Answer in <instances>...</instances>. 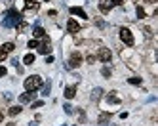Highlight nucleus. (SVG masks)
Masks as SVG:
<instances>
[{"mask_svg": "<svg viewBox=\"0 0 158 126\" xmlns=\"http://www.w3.org/2000/svg\"><path fill=\"white\" fill-rule=\"evenodd\" d=\"M19 23H21V14H19L17 10L12 8V10H10L8 14H6V17L2 19V27L10 29V27H17Z\"/></svg>", "mask_w": 158, "mask_h": 126, "instance_id": "f257e3e1", "label": "nucleus"}, {"mask_svg": "<svg viewBox=\"0 0 158 126\" xmlns=\"http://www.w3.org/2000/svg\"><path fill=\"white\" fill-rule=\"evenodd\" d=\"M42 84H44V82H42V78H40L38 75H31L29 78H25V90H27V92H35V90H38Z\"/></svg>", "mask_w": 158, "mask_h": 126, "instance_id": "f03ea898", "label": "nucleus"}, {"mask_svg": "<svg viewBox=\"0 0 158 126\" xmlns=\"http://www.w3.org/2000/svg\"><path fill=\"white\" fill-rule=\"evenodd\" d=\"M120 38H122V42H124V44L133 46V34H131V31H130V29L122 27V29H120Z\"/></svg>", "mask_w": 158, "mask_h": 126, "instance_id": "7ed1b4c3", "label": "nucleus"}, {"mask_svg": "<svg viewBox=\"0 0 158 126\" xmlns=\"http://www.w3.org/2000/svg\"><path fill=\"white\" fill-rule=\"evenodd\" d=\"M97 57L103 63H109L110 59H112V54H110V50L109 48H99V52H97Z\"/></svg>", "mask_w": 158, "mask_h": 126, "instance_id": "20e7f679", "label": "nucleus"}, {"mask_svg": "<svg viewBox=\"0 0 158 126\" xmlns=\"http://www.w3.org/2000/svg\"><path fill=\"white\" fill-rule=\"evenodd\" d=\"M80 63H82V55L78 54V52H74V54L71 55V59H69V63H67V67H69V69H74V67H78V65H80Z\"/></svg>", "mask_w": 158, "mask_h": 126, "instance_id": "39448f33", "label": "nucleus"}, {"mask_svg": "<svg viewBox=\"0 0 158 126\" xmlns=\"http://www.w3.org/2000/svg\"><path fill=\"white\" fill-rule=\"evenodd\" d=\"M38 52L40 54H50L52 52V48H50V38L48 37H44V42L38 44Z\"/></svg>", "mask_w": 158, "mask_h": 126, "instance_id": "423d86ee", "label": "nucleus"}, {"mask_svg": "<svg viewBox=\"0 0 158 126\" xmlns=\"http://www.w3.org/2000/svg\"><path fill=\"white\" fill-rule=\"evenodd\" d=\"M118 4H122V0H114V2H101V4H99V10L107 14V11H109L112 6H118Z\"/></svg>", "mask_w": 158, "mask_h": 126, "instance_id": "0eeeda50", "label": "nucleus"}, {"mask_svg": "<svg viewBox=\"0 0 158 126\" xmlns=\"http://www.w3.org/2000/svg\"><path fill=\"white\" fill-rule=\"evenodd\" d=\"M35 92H25V94H21L19 96V103H29V101H32L35 99Z\"/></svg>", "mask_w": 158, "mask_h": 126, "instance_id": "6e6552de", "label": "nucleus"}, {"mask_svg": "<svg viewBox=\"0 0 158 126\" xmlns=\"http://www.w3.org/2000/svg\"><path fill=\"white\" fill-rule=\"evenodd\" d=\"M67 29H69V33H78L80 31V25H78L74 19H69L67 21Z\"/></svg>", "mask_w": 158, "mask_h": 126, "instance_id": "1a4fd4ad", "label": "nucleus"}, {"mask_svg": "<svg viewBox=\"0 0 158 126\" xmlns=\"http://www.w3.org/2000/svg\"><path fill=\"white\" fill-rule=\"evenodd\" d=\"M71 14H74V15H80L82 19H88V15H86V11H84L82 8H76V6H73V8H71Z\"/></svg>", "mask_w": 158, "mask_h": 126, "instance_id": "9d476101", "label": "nucleus"}, {"mask_svg": "<svg viewBox=\"0 0 158 126\" xmlns=\"http://www.w3.org/2000/svg\"><path fill=\"white\" fill-rule=\"evenodd\" d=\"M25 6H27V10H32V11H36L40 8V4L36 0H25Z\"/></svg>", "mask_w": 158, "mask_h": 126, "instance_id": "9b49d317", "label": "nucleus"}, {"mask_svg": "<svg viewBox=\"0 0 158 126\" xmlns=\"http://www.w3.org/2000/svg\"><path fill=\"white\" fill-rule=\"evenodd\" d=\"M74 94H76V88H74V86H67V88H65V98H67V99H73Z\"/></svg>", "mask_w": 158, "mask_h": 126, "instance_id": "f8f14e48", "label": "nucleus"}, {"mask_svg": "<svg viewBox=\"0 0 158 126\" xmlns=\"http://www.w3.org/2000/svg\"><path fill=\"white\" fill-rule=\"evenodd\" d=\"M23 63H25V65H32V63H35V54H27V55L23 57Z\"/></svg>", "mask_w": 158, "mask_h": 126, "instance_id": "ddd939ff", "label": "nucleus"}, {"mask_svg": "<svg viewBox=\"0 0 158 126\" xmlns=\"http://www.w3.org/2000/svg\"><path fill=\"white\" fill-rule=\"evenodd\" d=\"M35 37L36 38H44L46 37V31H44L42 27H35Z\"/></svg>", "mask_w": 158, "mask_h": 126, "instance_id": "4468645a", "label": "nucleus"}, {"mask_svg": "<svg viewBox=\"0 0 158 126\" xmlns=\"http://www.w3.org/2000/svg\"><path fill=\"white\" fill-rule=\"evenodd\" d=\"M101 94H103V90H101V88H95V90H94V94H92V99L97 101V99L101 98Z\"/></svg>", "mask_w": 158, "mask_h": 126, "instance_id": "2eb2a0df", "label": "nucleus"}, {"mask_svg": "<svg viewBox=\"0 0 158 126\" xmlns=\"http://www.w3.org/2000/svg\"><path fill=\"white\" fill-rule=\"evenodd\" d=\"M10 115H12V117H15V115H19L21 113V107L19 105H14V107H10V111H8Z\"/></svg>", "mask_w": 158, "mask_h": 126, "instance_id": "dca6fc26", "label": "nucleus"}, {"mask_svg": "<svg viewBox=\"0 0 158 126\" xmlns=\"http://www.w3.org/2000/svg\"><path fill=\"white\" fill-rule=\"evenodd\" d=\"M14 48H15V46H14V44H12V42H6V44H4V46H2V50H6V52H8V54H10V52H14Z\"/></svg>", "mask_w": 158, "mask_h": 126, "instance_id": "f3484780", "label": "nucleus"}, {"mask_svg": "<svg viewBox=\"0 0 158 126\" xmlns=\"http://www.w3.org/2000/svg\"><path fill=\"white\" fill-rule=\"evenodd\" d=\"M50 90H52V82H46V84H44V88H42V94H44V96H48V94H50Z\"/></svg>", "mask_w": 158, "mask_h": 126, "instance_id": "a211bd4d", "label": "nucleus"}, {"mask_svg": "<svg viewBox=\"0 0 158 126\" xmlns=\"http://www.w3.org/2000/svg\"><path fill=\"white\" fill-rule=\"evenodd\" d=\"M109 119H110V115H109V113H103V115H101V117H99V122L103 124V122H107Z\"/></svg>", "mask_w": 158, "mask_h": 126, "instance_id": "6ab92c4d", "label": "nucleus"}, {"mask_svg": "<svg viewBox=\"0 0 158 126\" xmlns=\"http://www.w3.org/2000/svg\"><path fill=\"white\" fill-rule=\"evenodd\" d=\"M131 84H141V78H137V76H131V78H128Z\"/></svg>", "mask_w": 158, "mask_h": 126, "instance_id": "aec40b11", "label": "nucleus"}, {"mask_svg": "<svg viewBox=\"0 0 158 126\" xmlns=\"http://www.w3.org/2000/svg\"><path fill=\"white\" fill-rule=\"evenodd\" d=\"M137 17H141V19L145 17V10H143L141 6H137Z\"/></svg>", "mask_w": 158, "mask_h": 126, "instance_id": "412c9836", "label": "nucleus"}, {"mask_svg": "<svg viewBox=\"0 0 158 126\" xmlns=\"http://www.w3.org/2000/svg\"><path fill=\"white\" fill-rule=\"evenodd\" d=\"M63 109H65V113H67V115H71V113H73V107L69 105V103H65V107H63Z\"/></svg>", "mask_w": 158, "mask_h": 126, "instance_id": "4be33fe9", "label": "nucleus"}, {"mask_svg": "<svg viewBox=\"0 0 158 126\" xmlns=\"http://www.w3.org/2000/svg\"><path fill=\"white\" fill-rule=\"evenodd\" d=\"M25 29H27V25H25V23H23V21H21V23H19V25H17V31L21 33V31H25Z\"/></svg>", "mask_w": 158, "mask_h": 126, "instance_id": "5701e85b", "label": "nucleus"}, {"mask_svg": "<svg viewBox=\"0 0 158 126\" xmlns=\"http://www.w3.org/2000/svg\"><path fill=\"white\" fill-rule=\"evenodd\" d=\"M29 48H38V42L36 40H31L29 42Z\"/></svg>", "mask_w": 158, "mask_h": 126, "instance_id": "b1692460", "label": "nucleus"}, {"mask_svg": "<svg viewBox=\"0 0 158 126\" xmlns=\"http://www.w3.org/2000/svg\"><path fill=\"white\" fill-rule=\"evenodd\" d=\"M6 55H8V52H6V50H2V48H0V61H2V59H4Z\"/></svg>", "mask_w": 158, "mask_h": 126, "instance_id": "393cba45", "label": "nucleus"}, {"mask_svg": "<svg viewBox=\"0 0 158 126\" xmlns=\"http://www.w3.org/2000/svg\"><path fill=\"white\" fill-rule=\"evenodd\" d=\"M109 101H110V103H118V98H116V96H109Z\"/></svg>", "mask_w": 158, "mask_h": 126, "instance_id": "a878e982", "label": "nucleus"}, {"mask_svg": "<svg viewBox=\"0 0 158 126\" xmlns=\"http://www.w3.org/2000/svg\"><path fill=\"white\" fill-rule=\"evenodd\" d=\"M42 105H44V101H35V103H32V107H35V109L36 107H42Z\"/></svg>", "mask_w": 158, "mask_h": 126, "instance_id": "bb28decb", "label": "nucleus"}, {"mask_svg": "<svg viewBox=\"0 0 158 126\" xmlns=\"http://www.w3.org/2000/svg\"><path fill=\"white\" fill-rule=\"evenodd\" d=\"M0 76H6V67L0 65Z\"/></svg>", "mask_w": 158, "mask_h": 126, "instance_id": "cd10ccee", "label": "nucleus"}, {"mask_svg": "<svg viewBox=\"0 0 158 126\" xmlns=\"http://www.w3.org/2000/svg\"><path fill=\"white\" fill-rule=\"evenodd\" d=\"M46 63H53V55H48L46 57Z\"/></svg>", "mask_w": 158, "mask_h": 126, "instance_id": "c85d7f7f", "label": "nucleus"}, {"mask_svg": "<svg viewBox=\"0 0 158 126\" xmlns=\"http://www.w3.org/2000/svg\"><path fill=\"white\" fill-rule=\"evenodd\" d=\"M29 126H38V124H36V122H31V124H29Z\"/></svg>", "mask_w": 158, "mask_h": 126, "instance_id": "c756f323", "label": "nucleus"}, {"mask_svg": "<svg viewBox=\"0 0 158 126\" xmlns=\"http://www.w3.org/2000/svg\"><path fill=\"white\" fill-rule=\"evenodd\" d=\"M2 119H4V115H2V113H0V122H2Z\"/></svg>", "mask_w": 158, "mask_h": 126, "instance_id": "7c9ffc66", "label": "nucleus"}, {"mask_svg": "<svg viewBox=\"0 0 158 126\" xmlns=\"http://www.w3.org/2000/svg\"><path fill=\"white\" fill-rule=\"evenodd\" d=\"M6 126H15V124H14V122H10V124H6Z\"/></svg>", "mask_w": 158, "mask_h": 126, "instance_id": "2f4dec72", "label": "nucleus"}]
</instances>
